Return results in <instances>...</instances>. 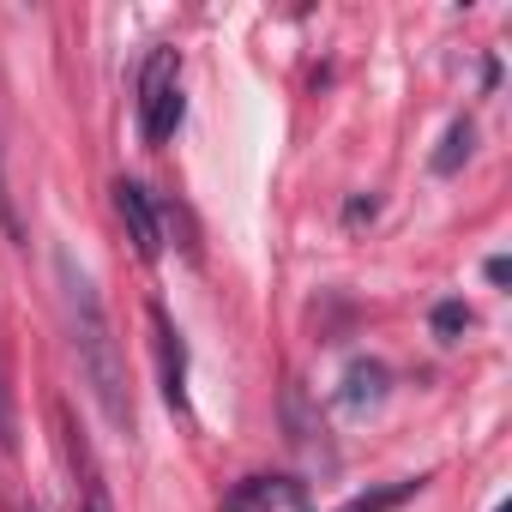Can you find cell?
<instances>
[{
	"label": "cell",
	"mask_w": 512,
	"mask_h": 512,
	"mask_svg": "<svg viewBox=\"0 0 512 512\" xmlns=\"http://www.w3.org/2000/svg\"><path fill=\"white\" fill-rule=\"evenodd\" d=\"M55 278H61V314H67V338H73V356H79V374L91 380L109 428L133 434V398H127V356H121V338L109 326V308L91 284V272H79L73 253L55 260Z\"/></svg>",
	"instance_id": "obj_1"
},
{
	"label": "cell",
	"mask_w": 512,
	"mask_h": 512,
	"mask_svg": "<svg viewBox=\"0 0 512 512\" xmlns=\"http://www.w3.org/2000/svg\"><path fill=\"white\" fill-rule=\"evenodd\" d=\"M181 115H187V103H181V55L151 49L145 73H139V133H145V145H169Z\"/></svg>",
	"instance_id": "obj_2"
},
{
	"label": "cell",
	"mask_w": 512,
	"mask_h": 512,
	"mask_svg": "<svg viewBox=\"0 0 512 512\" xmlns=\"http://www.w3.org/2000/svg\"><path fill=\"white\" fill-rule=\"evenodd\" d=\"M55 422H61V452H67V470H73V506L79 512H115V494L103 482V464L91 452V434L73 422L67 404H55Z\"/></svg>",
	"instance_id": "obj_3"
},
{
	"label": "cell",
	"mask_w": 512,
	"mask_h": 512,
	"mask_svg": "<svg viewBox=\"0 0 512 512\" xmlns=\"http://www.w3.org/2000/svg\"><path fill=\"white\" fill-rule=\"evenodd\" d=\"M115 211H121V229L133 241V253L145 266H157V253H163V223H157V205L139 181H115Z\"/></svg>",
	"instance_id": "obj_4"
},
{
	"label": "cell",
	"mask_w": 512,
	"mask_h": 512,
	"mask_svg": "<svg viewBox=\"0 0 512 512\" xmlns=\"http://www.w3.org/2000/svg\"><path fill=\"white\" fill-rule=\"evenodd\" d=\"M151 338H157V362H163V398L175 410H187V350H181V332L169 326V314L151 302Z\"/></svg>",
	"instance_id": "obj_5"
},
{
	"label": "cell",
	"mask_w": 512,
	"mask_h": 512,
	"mask_svg": "<svg viewBox=\"0 0 512 512\" xmlns=\"http://www.w3.org/2000/svg\"><path fill=\"white\" fill-rule=\"evenodd\" d=\"M290 500H296V482H284V476H247V482H235L223 494V512H278Z\"/></svg>",
	"instance_id": "obj_6"
},
{
	"label": "cell",
	"mask_w": 512,
	"mask_h": 512,
	"mask_svg": "<svg viewBox=\"0 0 512 512\" xmlns=\"http://www.w3.org/2000/svg\"><path fill=\"white\" fill-rule=\"evenodd\" d=\"M386 398V368L380 362H350L344 374V410H374Z\"/></svg>",
	"instance_id": "obj_7"
},
{
	"label": "cell",
	"mask_w": 512,
	"mask_h": 512,
	"mask_svg": "<svg viewBox=\"0 0 512 512\" xmlns=\"http://www.w3.org/2000/svg\"><path fill=\"white\" fill-rule=\"evenodd\" d=\"M470 139H476V133H470V121H452V127H446V145L434 151V175H458V169H464V157H470Z\"/></svg>",
	"instance_id": "obj_8"
},
{
	"label": "cell",
	"mask_w": 512,
	"mask_h": 512,
	"mask_svg": "<svg viewBox=\"0 0 512 512\" xmlns=\"http://www.w3.org/2000/svg\"><path fill=\"white\" fill-rule=\"evenodd\" d=\"M428 326H434L440 344H458V338L470 332V308H464V302H440V308L428 314Z\"/></svg>",
	"instance_id": "obj_9"
},
{
	"label": "cell",
	"mask_w": 512,
	"mask_h": 512,
	"mask_svg": "<svg viewBox=\"0 0 512 512\" xmlns=\"http://www.w3.org/2000/svg\"><path fill=\"white\" fill-rule=\"evenodd\" d=\"M410 488H416V482H398V488H380V494H362V500H350L344 512H392V506H398V500H404Z\"/></svg>",
	"instance_id": "obj_10"
},
{
	"label": "cell",
	"mask_w": 512,
	"mask_h": 512,
	"mask_svg": "<svg viewBox=\"0 0 512 512\" xmlns=\"http://www.w3.org/2000/svg\"><path fill=\"white\" fill-rule=\"evenodd\" d=\"M19 446V422H13V392H7V368H0V452Z\"/></svg>",
	"instance_id": "obj_11"
},
{
	"label": "cell",
	"mask_w": 512,
	"mask_h": 512,
	"mask_svg": "<svg viewBox=\"0 0 512 512\" xmlns=\"http://www.w3.org/2000/svg\"><path fill=\"white\" fill-rule=\"evenodd\" d=\"M0 229L19 235V217H13V199H7V169H0Z\"/></svg>",
	"instance_id": "obj_12"
},
{
	"label": "cell",
	"mask_w": 512,
	"mask_h": 512,
	"mask_svg": "<svg viewBox=\"0 0 512 512\" xmlns=\"http://www.w3.org/2000/svg\"><path fill=\"white\" fill-rule=\"evenodd\" d=\"M350 223H362V217H374V199H350V211H344Z\"/></svg>",
	"instance_id": "obj_13"
},
{
	"label": "cell",
	"mask_w": 512,
	"mask_h": 512,
	"mask_svg": "<svg viewBox=\"0 0 512 512\" xmlns=\"http://www.w3.org/2000/svg\"><path fill=\"white\" fill-rule=\"evenodd\" d=\"M494 512H512V506H494Z\"/></svg>",
	"instance_id": "obj_14"
}]
</instances>
